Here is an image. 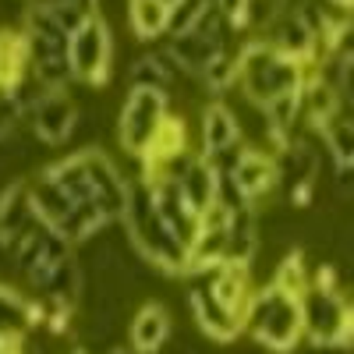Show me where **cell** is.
Segmentation results:
<instances>
[{"instance_id": "cell-8", "label": "cell", "mask_w": 354, "mask_h": 354, "mask_svg": "<svg viewBox=\"0 0 354 354\" xmlns=\"http://www.w3.org/2000/svg\"><path fill=\"white\" fill-rule=\"evenodd\" d=\"M82 163H85V170H88V185H93V202L103 209V216H106L110 223H121L124 205H128L131 177L117 167L103 149H96V145L82 149Z\"/></svg>"}, {"instance_id": "cell-25", "label": "cell", "mask_w": 354, "mask_h": 354, "mask_svg": "<svg viewBox=\"0 0 354 354\" xmlns=\"http://www.w3.org/2000/svg\"><path fill=\"white\" fill-rule=\"evenodd\" d=\"M198 82L209 88V93L220 100V96H227L230 88H234V82H238V64H234V50H223L216 61H209L202 71H198Z\"/></svg>"}, {"instance_id": "cell-22", "label": "cell", "mask_w": 354, "mask_h": 354, "mask_svg": "<svg viewBox=\"0 0 354 354\" xmlns=\"http://www.w3.org/2000/svg\"><path fill=\"white\" fill-rule=\"evenodd\" d=\"M177 68L170 64V57L160 53H142L138 61L128 68V88H153V93H170Z\"/></svg>"}, {"instance_id": "cell-3", "label": "cell", "mask_w": 354, "mask_h": 354, "mask_svg": "<svg viewBox=\"0 0 354 354\" xmlns=\"http://www.w3.org/2000/svg\"><path fill=\"white\" fill-rule=\"evenodd\" d=\"M245 330L273 354H290L301 344V301L280 290L277 283H262L252 290L245 312Z\"/></svg>"}, {"instance_id": "cell-24", "label": "cell", "mask_w": 354, "mask_h": 354, "mask_svg": "<svg viewBox=\"0 0 354 354\" xmlns=\"http://www.w3.org/2000/svg\"><path fill=\"white\" fill-rule=\"evenodd\" d=\"M28 195H32L36 216H39L43 223H50L53 230H64V223H68V216H71L75 205L64 198V192H61V188L50 185L43 174H36V181H28Z\"/></svg>"}, {"instance_id": "cell-2", "label": "cell", "mask_w": 354, "mask_h": 354, "mask_svg": "<svg viewBox=\"0 0 354 354\" xmlns=\"http://www.w3.org/2000/svg\"><path fill=\"white\" fill-rule=\"evenodd\" d=\"M124 234L131 248L153 266L160 273H185L188 270V248L181 245L170 234V227L160 220L156 205H153V195H149V185L135 177L131 188H128V205H124Z\"/></svg>"}, {"instance_id": "cell-33", "label": "cell", "mask_w": 354, "mask_h": 354, "mask_svg": "<svg viewBox=\"0 0 354 354\" xmlns=\"http://www.w3.org/2000/svg\"><path fill=\"white\" fill-rule=\"evenodd\" d=\"M78 4H82L88 15H100V0H78Z\"/></svg>"}, {"instance_id": "cell-26", "label": "cell", "mask_w": 354, "mask_h": 354, "mask_svg": "<svg viewBox=\"0 0 354 354\" xmlns=\"http://www.w3.org/2000/svg\"><path fill=\"white\" fill-rule=\"evenodd\" d=\"M287 15V0H245V32L266 36Z\"/></svg>"}, {"instance_id": "cell-12", "label": "cell", "mask_w": 354, "mask_h": 354, "mask_svg": "<svg viewBox=\"0 0 354 354\" xmlns=\"http://www.w3.org/2000/svg\"><path fill=\"white\" fill-rule=\"evenodd\" d=\"M223 50H230L227 36H202V32H192V28L174 32L167 39V46H163V53L170 57V64L177 71H188V75H198L209 61H216Z\"/></svg>"}, {"instance_id": "cell-10", "label": "cell", "mask_w": 354, "mask_h": 354, "mask_svg": "<svg viewBox=\"0 0 354 354\" xmlns=\"http://www.w3.org/2000/svg\"><path fill=\"white\" fill-rule=\"evenodd\" d=\"M198 142H202V156H209L213 163L220 156H227L230 149L241 145V124H238V113L230 110V103L213 100L202 106V121H198Z\"/></svg>"}, {"instance_id": "cell-15", "label": "cell", "mask_w": 354, "mask_h": 354, "mask_svg": "<svg viewBox=\"0 0 354 354\" xmlns=\"http://www.w3.org/2000/svg\"><path fill=\"white\" fill-rule=\"evenodd\" d=\"M266 39H270L283 57H290V61H298V64H305V68H312V64L319 61V53H322L319 36L301 21L298 11L283 15V18L270 28V32H266Z\"/></svg>"}, {"instance_id": "cell-9", "label": "cell", "mask_w": 354, "mask_h": 354, "mask_svg": "<svg viewBox=\"0 0 354 354\" xmlns=\"http://www.w3.org/2000/svg\"><path fill=\"white\" fill-rule=\"evenodd\" d=\"M25 124L32 128V135L43 145H64L78 131V106L68 96V88H50V93L32 106V113L25 117Z\"/></svg>"}, {"instance_id": "cell-31", "label": "cell", "mask_w": 354, "mask_h": 354, "mask_svg": "<svg viewBox=\"0 0 354 354\" xmlns=\"http://www.w3.org/2000/svg\"><path fill=\"white\" fill-rule=\"evenodd\" d=\"M57 4H68V0H28V8H36V11H50Z\"/></svg>"}, {"instance_id": "cell-21", "label": "cell", "mask_w": 354, "mask_h": 354, "mask_svg": "<svg viewBox=\"0 0 354 354\" xmlns=\"http://www.w3.org/2000/svg\"><path fill=\"white\" fill-rule=\"evenodd\" d=\"M315 131L326 142V153L333 167H351L354 156V128H351V103H344L333 117H326L322 124H315Z\"/></svg>"}, {"instance_id": "cell-6", "label": "cell", "mask_w": 354, "mask_h": 354, "mask_svg": "<svg viewBox=\"0 0 354 354\" xmlns=\"http://www.w3.org/2000/svg\"><path fill=\"white\" fill-rule=\"evenodd\" d=\"M167 117H170V93L128 88V100L121 106V117H117V138H121V149L128 156L142 160Z\"/></svg>"}, {"instance_id": "cell-23", "label": "cell", "mask_w": 354, "mask_h": 354, "mask_svg": "<svg viewBox=\"0 0 354 354\" xmlns=\"http://www.w3.org/2000/svg\"><path fill=\"white\" fill-rule=\"evenodd\" d=\"M25 75H32L25 39L18 28H4L0 32V93H11Z\"/></svg>"}, {"instance_id": "cell-13", "label": "cell", "mask_w": 354, "mask_h": 354, "mask_svg": "<svg viewBox=\"0 0 354 354\" xmlns=\"http://www.w3.org/2000/svg\"><path fill=\"white\" fill-rule=\"evenodd\" d=\"M39 223L32 195H28V181H11L0 192V248H11L18 238Z\"/></svg>"}, {"instance_id": "cell-34", "label": "cell", "mask_w": 354, "mask_h": 354, "mask_svg": "<svg viewBox=\"0 0 354 354\" xmlns=\"http://www.w3.org/2000/svg\"><path fill=\"white\" fill-rule=\"evenodd\" d=\"M18 344H8V340H0V354H15Z\"/></svg>"}, {"instance_id": "cell-18", "label": "cell", "mask_w": 354, "mask_h": 354, "mask_svg": "<svg viewBox=\"0 0 354 354\" xmlns=\"http://www.w3.org/2000/svg\"><path fill=\"white\" fill-rule=\"evenodd\" d=\"M50 185H57L64 192V198L71 205H82V202H93V185H88V170L82 163V153L75 156H64V160H53L39 170Z\"/></svg>"}, {"instance_id": "cell-28", "label": "cell", "mask_w": 354, "mask_h": 354, "mask_svg": "<svg viewBox=\"0 0 354 354\" xmlns=\"http://www.w3.org/2000/svg\"><path fill=\"white\" fill-rule=\"evenodd\" d=\"M43 15H46L57 28H61L64 36H71L75 28L85 21V15H88V11L78 4V0H68V4H57V8H50V11H43Z\"/></svg>"}, {"instance_id": "cell-7", "label": "cell", "mask_w": 354, "mask_h": 354, "mask_svg": "<svg viewBox=\"0 0 354 354\" xmlns=\"http://www.w3.org/2000/svg\"><path fill=\"white\" fill-rule=\"evenodd\" d=\"M185 277H188L185 298H188V308H192L195 326H198L205 337H213V340H234V337H241V333H245V322L234 315V312H227V308L213 298L205 266H198V270H185Z\"/></svg>"}, {"instance_id": "cell-36", "label": "cell", "mask_w": 354, "mask_h": 354, "mask_svg": "<svg viewBox=\"0 0 354 354\" xmlns=\"http://www.w3.org/2000/svg\"><path fill=\"white\" fill-rule=\"evenodd\" d=\"M333 4H351V0H333Z\"/></svg>"}, {"instance_id": "cell-20", "label": "cell", "mask_w": 354, "mask_h": 354, "mask_svg": "<svg viewBox=\"0 0 354 354\" xmlns=\"http://www.w3.org/2000/svg\"><path fill=\"white\" fill-rule=\"evenodd\" d=\"M128 28L142 43L167 36L170 32V4L167 0H128Z\"/></svg>"}, {"instance_id": "cell-27", "label": "cell", "mask_w": 354, "mask_h": 354, "mask_svg": "<svg viewBox=\"0 0 354 354\" xmlns=\"http://www.w3.org/2000/svg\"><path fill=\"white\" fill-rule=\"evenodd\" d=\"M308 277H312V270H305V255L301 252H290V255H283L277 262L270 283H277L280 290L294 294V298H301V290L308 287Z\"/></svg>"}, {"instance_id": "cell-5", "label": "cell", "mask_w": 354, "mask_h": 354, "mask_svg": "<svg viewBox=\"0 0 354 354\" xmlns=\"http://www.w3.org/2000/svg\"><path fill=\"white\" fill-rule=\"evenodd\" d=\"M113 64V32L103 15H85V21L68 36V68L71 82L103 85Z\"/></svg>"}, {"instance_id": "cell-35", "label": "cell", "mask_w": 354, "mask_h": 354, "mask_svg": "<svg viewBox=\"0 0 354 354\" xmlns=\"http://www.w3.org/2000/svg\"><path fill=\"white\" fill-rule=\"evenodd\" d=\"M68 354H88V351H85V347H71Z\"/></svg>"}, {"instance_id": "cell-30", "label": "cell", "mask_w": 354, "mask_h": 354, "mask_svg": "<svg viewBox=\"0 0 354 354\" xmlns=\"http://www.w3.org/2000/svg\"><path fill=\"white\" fill-rule=\"evenodd\" d=\"M213 8L234 32H245V0H213Z\"/></svg>"}, {"instance_id": "cell-29", "label": "cell", "mask_w": 354, "mask_h": 354, "mask_svg": "<svg viewBox=\"0 0 354 354\" xmlns=\"http://www.w3.org/2000/svg\"><path fill=\"white\" fill-rule=\"evenodd\" d=\"M21 110H18V103L11 100V93H0V145L4 142H11L18 131H21Z\"/></svg>"}, {"instance_id": "cell-1", "label": "cell", "mask_w": 354, "mask_h": 354, "mask_svg": "<svg viewBox=\"0 0 354 354\" xmlns=\"http://www.w3.org/2000/svg\"><path fill=\"white\" fill-rule=\"evenodd\" d=\"M234 64H238V82L230 93H238L241 100L262 106L283 93H298L308 78V68L283 57L266 36H252L234 50Z\"/></svg>"}, {"instance_id": "cell-11", "label": "cell", "mask_w": 354, "mask_h": 354, "mask_svg": "<svg viewBox=\"0 0 354 354\" xmlns=\"http://www.w3.org/2000/svg\"><path fill=\"white\" fill-rule=\"evenodd\" d=\"M227 223H230V213L223 209V205H216V202L209 205V209L198 213L195 238L188 245V270L227 262Z\"/></svg>"}, {"instance_id": "cell-19", "label": "cell", "mask_w": 354, "mask_h": 354, "mask_svg": "<svg viewBox=\"0 0 354 354\" xmlns=\"http://www.w3.org/2000/svg\"><path fill=\"white\" fill-rule=\"evenodd\" d=\"M255 252H259V216L255 205H245V209H234L227 223V262L252 266Z\"/></svg>"}, {"instance_id": "cell-16", "label": "cell", "mask_w": 354, "mask_h": 354, "mask_svg": "<svg viewBox=\"0 0 354 354\" xmlns=\"http://www.w3.org/2000/svg\"><path fill=\"white\" fill-rule=\"evenodd\" d=\"M170 337V312L156 301L142 305L128 322V351L135 354H156Z\"/></svg>"}, {"instance_id": "cell-14", "label": "cell", "mask_w": 354, "mask_h": 354, "mask_svg": "<svg viewBox=\"0 0 354 354\" xmlns=\"http://www.w3.org/2000/svg\"><path fill=\"white\" fill-rule=\"evenodd\" d=\"M39 322H43V308L36 298H25L15 287L0 283V340L21 344L32 330H39Z\"/></svg>"}, {"instance_id": "cell-32", "label": "cell", "mask_w": 354, "mask_h": 354, "mask_svg": "<svg viewBox=\"0 0 354 354\" xmlns=\"http://www.w3.org/2000/svg\"><path fill=\"white\" fill-rule=\"evenodd\" d=\"M308 354H347V347H319V344H308Z\"/></svg>"}, {"instance_id": "cell-17", "label": "cell", "mask_w": 354, "mask_h": 354, "mask_svg": "<svg viewBox=\"0 0 354 354\" xmlns=\"http://www.w3.org/2000/svg\"><path fill=\"white\" fill-rule=\"evenodd\" d=\"M174 185L181 188V195L188 198V205H192L195 213L209 209V205L216 202V163L195 149V153H192V160L185 163L181 177H177Z\"/></svg>"}, {"instance_id": "cell-4", "label": "cell", "mask_w": 354, "mask_h": 354, "mask_svg": "<svg viewBox=\"0 0 354 354\" xmlns=\"http://www.w3.org/2000/svg\"><path fill=\"white\" fill-rule=\"evenodd\" d=\"M301 340L319 347H351V301L340 287H315L301 290Z\"/></svg>"}]
</instances>
